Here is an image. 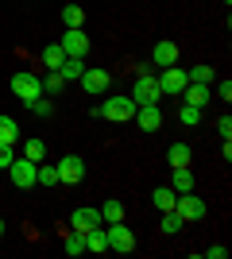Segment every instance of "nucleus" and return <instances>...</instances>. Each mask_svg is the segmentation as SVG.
Wrapping results in <instances>:
<instances>
[{"instance_id":"nucleus-1","label":"nucleus","mask_w":232,"mask_h":259,"mask_svg":"<svg viewBox=\"0 0 232 259\" xmlns=\"http://www.w3.org/2000/svg\"><path fill=\"white\" fill-rule=\"evenodd\" d=\"M97 116H101V120H109V124H128V120L135 116V101H132V97H124V93H116V97L101 101Z\"/></svg>"},{"instance_id":"nucleus-2","label":"nucleus","mask_w":232,"mask_h":259,"mask_svg":"<svg viewBox=\"0 0 232 259\" xmlns=\"http://www.w3.org/2000/svg\"><path fill=\"white\" fill-rule=\"evenodd\" d=\"M132 101H135V108H140V105H159V101H163L159 77H155L151 70H140V77H135V89H132Z\"/></svg>"},{"instance_id":"nucleus-3","label":"nucleus","mask_w":232,"mask_h":259,"mask_svg":"<svg viewBox=\"0 0 232 259\" xmlns=\"http://www.w3.org/2000/svg\"><path fill=\"white\" fill-rule=\"evenodd\" d=\"M12 93L27 105V101H35L39 93H43V81H39V74H31V70H20V74H12Z\"/></svg>"},{"instance_id":"nucleus-4","label":"nucleus","mask_w":232,"mask_h":259,"mask_svg":"<svg viewBox=\"0 0 232 259\" xmlns=\"http://www.w3.org/2000/svg\"><path fill=\"white\" fill-rule=\"evenodd\" d=\"M8 174H12V182L20 186V190H31V186H39V166H35L31 159H23V155H16V159H12Z\"/></svg>"},{"instance_id":"nucleus-5","label":"nucleus","mask_w":232,"mask_h":259,"mask_svg":"<svg viewBox=\"0 0 232 259\" xmlns=\"http://www.w3.org/2000/svg\"><path fill=\"white\" fill-rule=\"evenodd\" d=\"M55 170H58V182L62 186H77L85 178V159H81V155H62Z\"/></svg>"},{"instance_id":"nucleus-6","label":"nucleus","mask_w":232,"mask_h":259,"mask_svg":"<svg viewBox=\"0 0 232 259\" xmlns=\"http://www.w3.org/2000/svg\"><path fill=\"white\" fill-rule=\"evenodd\" d=\"M105 236H109V251H135V236H132V228L124 225V221H116V225L105 228Z\"/></svg>"},{"instance_id":"nucleus-7","label":"nucleus","mask_w":232,"mask_h":259,"mask_svg":"<svg viewBox=\"0 0 232 259\" xmlns=\"http://www.w3.org/2000/svg\"><path fill=\"white\" fill-rule=\"evenodd\" d=\"M58 47L66 51V58H85V54H89V35L81 31V27H66Z\"/></svg>"},{"instance_id":"nucleus-8","label":"nucleus","mask_w":232,"mask_h":259,"mask_svg":"<svg viewBox=\"0 0 232 259\" xmlns=\"http://www.w3.org/2000/svg\"><path fill=\"white\" fill-rule=\"evenodd\" d=\"M174 213L182 217V221H201V217H205V201H201V197H194V194H178Z\"/></svg>"},{"instance_id":"nucleus-9","label":"nucleus","mask_w":232,"mask_h":259,"mask_svg":"<svg viewBox=\"0 0 232 259\" xmlns=\"http://www.w3.org/2000/svg\"><path fill=\"white\" fill-rule=\"evenodd\" d=\"M159 89H163V97L166 93H182L186 89V70L182 66H166L163 74H159Z\"/></svg>"},{"instance_id":"nucleus-10","label":"nucleus","mask_w":232,"mask_h":259,"mask_svg":"<svg viewBox=\"0 0 232 259\" xmlns=\"http://www.w3.org/2000/svg\"><path fill=\"white\" fill-rule=\"evenodd\" d=\"M213 101V89L201 85V81H186V89H182V105H194V108H205Z\"/></svg>"},{"instance_id":"nucleus-11","label":"nucleus","mask_w":232,"mask_h":259,"mask_svg":"<svg viewBox=\"0 0 232 259\" xmlns=\"http://www.w3.org/2000/svg\"><path fill=\"white\" fill-rule=\"evenodd\" d=\"M151 62L159 66V70H166V66H178V43H170V39H159L151 51Z\"/></svg>"},{"instance_id":"nucleus-12","label":"nucleus","mask_w":232,"mask_h":259,"mask_svg":"<svg viewBox=\"0 0 232 259\" xmlns=\"http://www.w3.org/2000/svg\"><path fill=\"white\" fill-rule=\"evenodd\" d=\"M101 225V209H77L74 217H70V232H77V236H85L89 228Z\"/></svg>"},{"instance_id":"nucleus-13","label":"nucleus","mask_w":232,"mask_h":259,"mask_svg":"<svg viewBox=\"0 0 232 259\" xmlns=\"http://www.w3.org/2000/svg\"><path fill=\"white\" fill-rule=\"evenodd\" d=\"M132 120H135V124H140L144 132H155L159 124H163V112H159V105H140Z\"/></svg>"},{"instance_id":"nucleus-14","label":"nucleus","mask_w":232,"mask_h":259,"mask_svg":"<svg viewBox=\"0 0 232 259\" xmlns=\"http://www.w3.org/2000/svg\"><path fill=\"white\" fill-rule=\"evenodd\" d=\"M77 81H81V85L89 89V93H105V89H109V70H85V74L77 77Z\"/></svg>"},{"instance_id":"nucleus-15","label":"nucleus","mask_w":232,"mask_h":259,"mask_svg":"<svg viewBox=\"0 0 232 259\" xmlns=\"http://www.w3.org/2000/svg\"><path fill=\"white\" fill-rule=\"evenodd\" d=\"M170 190H174V194H194V170H190V166H174Z\"/></svg>"},{"instance_id":"nucleus-16","label":"nucleus","mask_w":232,"mask_h":259,"mask_svg":"<svg viewBox=\"0 0 232 259\" xmlns=\"http://www.w3.org/2000/svg\"><path fill=\"white\" fill-rule=\"evenodd\" d=\"M81 240H85V251H97V255H101V251H109V236H105V228H101V225L89 228Z\"/></svg>"},{"instance_id":"nucleus-17","label":"nucleus","mask_w":232,"mask_h":259,"mask_svg":"<svg viewBox=\"0 0 232 259\" xmlns=\"http://www.w3.org/2000/svg\"><path fill=\"white\" fill-rule=\"evenodd\" d=\"M151 201H155V209H159V213H170V209H174V201H178V194L170 190V186H159V190L151 194Z\"/></svg>"},{"instance_id":"nucleus-18","label":"nucleus","mask_w":232,"mask_h":259,"mask_svg":"<svg viewBox=\"0 0 232 259\" xmlns=\"http://www.w3.org/2000/svg\"><path fill=\"white\" fill-rule=\"evenodd\" d=\"M39 62H43L47 70H58V66L66 62V51H62L58 43H51V47H43V54H39Z\"/></svg>"},{"instance_id":"nucleus-19","label":"nucleus","mask_w":232,"mask_h":259,"mask_svg":"<svg viewBox=\"0 0 232 259\" xmlns=\"http://www.w3.org/2000/svg\"><path fill=\"white\" fill-rule=\"evenodd\" d=\"M58 74H62V81H77V77L85 74V62L81 58H66V62L58 66Z\"/></svg>"},{"instance_id":"nucleus-20","label":"nucleus","mask_w":232,"mask_h":259,"mask_svg":"<svg viewBox=\"0 0 232 259\" xmlns=\"http://www.w3.org/2000/svg\"><path fill=\"white\" fill-rule=\"evenodd\" d=\"M166 159H170V166H190V162H194V151H190L186 143H174V147L166 151Z\"/></svg>"},{"instance_id":"nucleus-21","label":"nucleus","mask_w":232,"mask_h":259,"mask_svg":"<svg viewBox=\"0 0 232 259\" xmlns=\"http://www.w3.org/2000/svg\"><path fill=\"white\" fill-rule=\"evenodd\" d=\"M16 140H20V124H16L12 116H0V143H8V147H12Z\"/></svg>"},{"instance_id":"nucleus-22","label":"nucleus","mask_w":232,"mask_h":259,"mask_svg":"<svg viewBox=\"0 0 232 259\" xmlns=\"http://www.w3.org/2000/svg\"><path fill=\"white\" fill-rule=\"evenodd\" d=\"M23 159H31L35 166H39V162L47 159V143L43 140H27V143H23Z\"/></svg>"},{"instance_id":"nucleus-23","label":"nucleus","mask_w":232,"mask_h":259,"mask_svg":"<svg viewBox=\"0 0 232 259\" xmlns=\"http://www.w3.org/2000/svg\"><path fill=\"white\" fill-rule=\"evenodd\" d=\"M101 221H105V225L124 221V205H120V201H105V205H101Z\"/></svg>"},{"instance_id":"nucleus-24","label":"nucleus","mask_w":232,"mask_h":259,"mask_svg":"<svg viewBox=\"0 0 232 259\" xmlns=\"http://www.w3.org/2000/svg\"><path fill=\"white\" fill-rule=\"evenodd\" d=\"M62 23H66V27H81V23H85V8L66 4V8H62Z\"/></svg>"},{"instance_id":"nucleus-25","label":"nucleus","mask_w":232,"mask_h":259,"mask_svg":"<svg viewBox=\"0 0 232 259\" xmlns=\"http://www.w3.org/2000/svg\"><path fill=\"white\" fill-rule=\"evenodd\" d=\"M186 81H201V85H209V81H213V66L198 62L194 70H186Z\"/></svg>"},{"instance_id":"nucleus-26","label":"nucleus","mask_w":232,"mask_h":259,"mask_svg":"<svg viewBox=\"0 0 232 259\" xmlns=\"http://www.w3.org/2000/svg\"><path fill=\"white\" fill-rule=\"evenodd\" d=\"M182 225H186V221H182L174 209H170V213H163V236H178V232H182Z\"/></svg>"},{"instance_id":"nucleus-27","label":"nucleus","mask_w":232,"mask_h":259,"mask_svg":"<svg viewBox=\"0 0 232 259\" xmlns=\"http://www.w3.org/2000/svg\"><path fill=\"white\" fill-rule=\"evenodd\" d=\"M66 89V81H62V74L58 70H51V74L43 77V93H62Z\"/></svg>"},{"instance_id":"nucleus-28","label":"nucleus","mask_w":232,"mask_h":259,"mask_svg":"<svg viewBox=\"0 0 232 259\" xmlns=\"http://www.w3.org/2000/svg\"><path fill=\"white\" fill-rule=\"evenodd\" d=\"M178 120H182L186 128H194V124L201 120V108H194V105H182V108H178Z\"/></svg>"},{"instance_id":"nucleus-29","label":"nucleus","mask_w":232,"mask_h":259,"mask_svg":"<svg viewBox=\"0 0 232 259\" xmlns=\"http://www.w3.org/2000/svg\"><path fill=\"white\" fill-rule=\"evenodd\" d=\"M27 108H31L35 116H51V112H55V105H51L47 97H35V101H27Z\"/></svg>"},{"instance_id":"nucleus-30","label":"nucleus","mask_w":232,"mask_h":259,"mask_svg":"<svg viewBox=\"0 0 232 259\" xmlns=\"http://www.w3.org/2000/svg\"><path fill=\"white\" fill-rule=\"evenodd\" d=\"M39 186H58V170L55 166H43V162H39Z\"/></svg>"},{"instance_id":"nucleus-31","label":"nucleus","mask_w":232,"mask_h":259,"mask_svg":"<svg viewBox=\"0 0 232 259\" xmlns=\"http://www.w3.org/2000/svg\"><path fill=\"white\" fill-rule=\"evenodd\" d=\"M81 251H85V240L77 236V232H70L66 236V255H81Z\"/></svg>"},{"instance_id":"nucleus-32","label":"nucleus","mask_w":232,"mask_h":259,"mask_svg":"<svg viewBox=\"0 0 232 259\" xmlns=\"http://www.w3.org/2000/svg\"><path fill=\"white\" fill-rule=\"evenodd\" d=\"M217 132H221V140H232V116H221V120H217Z\"/></svg>"},{"instance_id":"nucleus-33","label":"nucleus","mask_w":232,"mask_h":259,"mask_svg":"<svg viewBox=\"0 0 232 259\" xmlns=\"http://www.w3.org/2000/svg\"><path fill=\"white\" fill-rule=\"evenodd\" d=\"M205 259H228V248H224V244H213V248H205Z\"/></svg>"},{"instance_id":"nucleus-34","label":"nucleus","mask_w":232,"mask_h":259,"mask_svg":"<svg viewBox=\"0 0 232 259\" xmlns=\"http://www.w3.org/2000/svg\"><path fill=\"white\" fill-rule=\"evenodd\" d=\"M12 159H16V155H12V147H8V143H0V170H8Z\"/></svg>"},{"instance_id":"nucleus-35","label":"nucleus","mask_w":232,"mask_h":259,"mask_svg":"<svg viewBox=\"0 0 232 259\" xmlns=\"http://www.w3.org/2000/svg\"><path fill=\"white\" fill-rule=\"evenodd\" d=\"M213 93H217V97H224V105H228V101H232V81L224 77V81H221L217 89H213Z\"/></svg>"},{"instance_id":"nucleus-36","label":"nucleus","mask_w":232,"mask_h":259,"mask_svg":"<svg viewBox=\"0 0 232 259\" xmlns=\"http://www.w3.org/2000/svg\"><path fill=\"white\" fill-rule=\"evenodd\" d=\"M0 236H4V217H0Z\"/></svg>"}]
</instances>
